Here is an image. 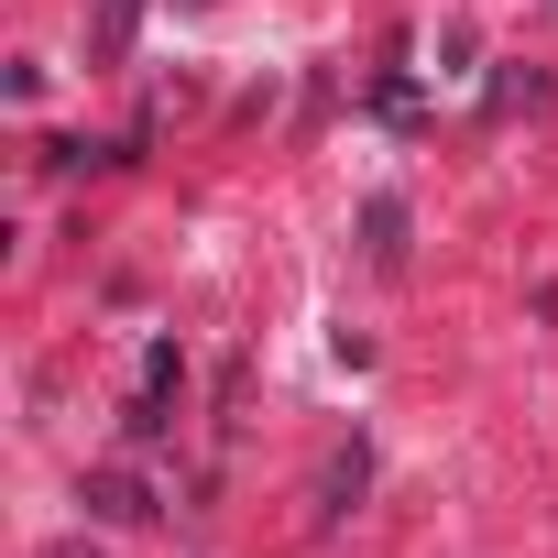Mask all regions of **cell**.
<instances>
[{"mask_svg": "<svg viewBox=\"0 0 558 558\" xmlns=\"http://www.w3.org/2000/svg\"><path fill=\"white\" fill-rule=\"evenodd\" d=\"M45 558H99V547H77V536H66V547H45Z\"/></svg>", "mask_w": 558, "mask_h": 558, "instance_id": "5", "label": "cell"}, {"mask_svg": "<svg viewBox=\"0 0 558 558\" xmlns=\"http://www.w3.org/2000/svg\"><path fill=\"white\" fill-rule=\"evenodd\" d=\"M362 252H373V274L405 263V197H373V208H362Z\"/></svg>", "mask_w": 558, "mask_h": 558, "instance_id": "2", "label": "cell"}, {"mask_svg": "<svg viewBox=\"0 0 558 558\" xmlns=\"http://www.w3.org/2000/svg\"><path fill=\"white\" fill-rule=\"evenodd\" d=\"M362 482H373V449H362V438L329 449V471H318V525H340V514L362 504Z\"/></svg>", "mask_w": 558, "mask_h": 558, "instance_id": "1", "label": "cell"}, {"mask_svg": "<svg viewBox=\"0 0 558 558\" xmlns=\"http://www.w3.org/2000/svg\"><path fill=\"white\" fill-rule=\"evenodd\" d=\"M132 34H143V0H99V23H88V56H99V66H121V56H132Z\"/></svg>", "mask_w": 558, "mask_h": 558, "instance_id": "4", "label": "cell"}, {"mask_svg": "<svg viewBox=\"0 0 558 558\" xmlns=\"http://www.w3.org/2000/svg\"><path fill=\"white\" fill-rule=\"evenodd\" d=\"M88 514H110V525H143V514H154V493H143L132 471H88Z\"/></svg>", "mask_w": 558, "mask_h": 558, "instance_id": "3", "label": "cell"}]
</instances>
